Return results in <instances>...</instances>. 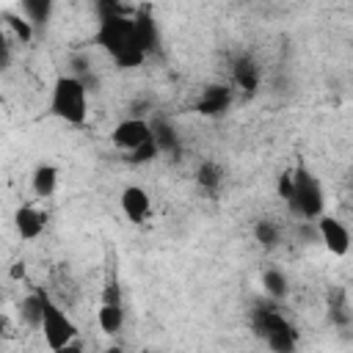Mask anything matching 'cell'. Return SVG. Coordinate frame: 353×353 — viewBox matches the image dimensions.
<instances>
[{"mask_svg":"<svg viewBox=\"0 0 353 353\" xmlns=\"http://www.w3.org/2000/svg\"><path fill=\"white\" fill-rule=\"evenodd\" d=\"M97 39H99V44L108 50V55H110L119 66H124V69L138 66V63L146 58V50H143L141 36H138L135 17H127L124 11H119V8H113V6H105V8H102Z\"/></svg>","mask_w":353,"mask_h":353,"instance_id":"obj_1","label":"cell"},{"mask_svg":"<svg viewBox=\"0 0 353 353\" xmlns=\"http://www.w3.org/2000/svg\"><path fill=\"white\" fill-rule=\"evenodd\" d=\"M50 113L66 124H85L88 119V85L77 74H61L50 91Z\"/></svg>","mask_w":353,"mask_h":353,"instance_id":"obj_2","label":"cell"},{"mask_svg":"<svg viewBox=\"0 0 353 353\" xmlns=\"http://www.w3.org/2000/svg\"><path fill=\"white\" fill-rule=\"evenodd\" d=\"M292 174V199H290V212L301 221H314L325 212V193H323V185L320 179L306 168V165H298Z\"/></svg>","mask_w":353,"mask_h":353,"instance_id":"obj_3","label":"cell"},{"mask_svg":"<svg viewBox=\"0 0 353 353\" xmlns=\"http://www.w3.org/2000/svg\"><path fill=\"white\" fill-rule=\"evenodd\" d=\"M39 331L44 334V342L50 350H72L77 347V323L66 314V309L61 303H55L47 292H44V312H41V325Z\"/></svg>","mask_w":353,"mask_h":353,"instance_id":"obj_4","label":"cell"},{"mask_svg":"<svg viewBox=\"0 0 353 353\" xmlns=\"http://www.w3.org/2000/svg\"><path fill=\"white\" fill-rule=\"evenodd\" d=\"M314 226H317V243H323L328 254L347 256V251H350V229L339 218L323 212L320 218H314Z\"/></svg>","mask_w":353,"mask_h":353,"instance_id":"obj_5","label":"cell"},{"mask_svg":"<svg viewBox=\"0 0 353 353\" xmlns=\"http://www.w3.org/2000/svg\"><path fill=\"white\" fill-rule=\"evenodd\" d=\"M152 138V127L146 119H138V116H130L124 121H119L110 132V141L121 149V152H132L138 149L141 143H146Z\"/></svg>","mask_w":353,"mask_h":353,"instance_id":"obj_6","label":"cell"},{"mask_svg":"<svg viewBox=\"0 0 353 353\" xmlns=\"http://www.w3.org/2000/svg\"><path fill=\"white\" fill-rule=\"evenodd\" d=\"M97 323L105 334H119L124 325V306H121V292L116 284H108L102 292V303L97 312Z\"/></svg>","mask_w":353,"mask_h":353,"instance_id":"obj_7","label":"cell"},{"mask_svg":"<svg viewBox=\"0 0 353 353\" xmlns=\"http://www.w3.org/2000/svg\"><path fill=\"white\" fill-rule=\"evenodd\" d=\"M119 204L130 223H146L152 215V196L141 185H127L119 196Z\"/></svg>","mask_w":353,"mask_h":353,"instance_id":"obj_8","label":"cell"},{"mask_svg":"<svg viewBox=\"0 0 353 353\" xmlns=\"http://www.w3.org/2000/svg\"><path fill=\"white\" fill-rule=\"evenodd\" d=\"M251 328H254V334L259 336V339H270L273 334H281V331H290L292 328V323L279 312V309H273V306H259V309H254V314H251Z\"/></svg>","mask_w":353,"mask_h":353,"instance_id":"obj_9","label":"cell"},{"mask_svg":"<svg viewBox=\"0 0 353 353\" xmlns=\"http://www.w3.org/2000/svg\"><path fill=\"white\" fill-rule=\"evenodd\" d=\"M47 226V215L33 207V204H22L17 212H14V229L22 240H36Z\"/></svg>","mask_w":353,"mask_h":353,"instance_id":"obj_10","label":"cell"},{"mask_svg":"<svg viewBox=\"0 0 353 353\" xmlns=\"http://www.w3.org/2000/svg\"><path fill=\"white\" fill-rule=\"evenodd\" d=\"M232 80H234V85H237L240 91L254 94V91L259 88L262 69L256 66V61H254L251 55H240V58H234V63H232Z\"/></svg>","mask_w":353,"mask_h":353,"instance_id":"obj_11","label":"cell"},{"mask_svg":"<svg viewBox=\"0 0 353 353\" xmlns=\"http://www.w3.org/2000/svg\"><path fill=\"white\" fill-rule=\"evenodd\" d=\"M229 105H232V88L229 85H210L201 91L196 110L204 116H221L229 110Z\"/></svg>","mask_w":353,"mask_h":353,"instance_id":"obj_12","label":"cell"},{"mask_svg":"<svg viewBox=\"0 0 353 353\" xmlns=\"http://www.w3.org/2000/svg\"><path fill=\"white\" fill-rule=\"evenodd\" d=\"M52 11H55V0H19V14L36 28V30H44L52 19Z\"/></svg>","mask_w":353,"mask_h":353,"instance_id":"obj_13","label":"cell"},{"mask_svg":"<svg viewBox=\"0 0 353 353\" xmlns=\"http://www.w3.org/2000/svg\"><path fill=\"white\" fill-rule=\"evenodd\" d=\"M58 182H61V171H58L52 163L36 165V171H33V176H30L33 193H36L39 199H50V196L58 190Z\"/></svg>","mask_w":353,"mask_h":353,"instance_id":"obj_14","label":"cell"},{"mask_svg":"<svg viewBox=\"0 0 353 353\" xmlns=\"http://www.w3.org/2000/svg\"><path fill=\"white\" fill-rule=\"evenodd\" d=\"M149 127H152V141H154L157 152H165V154L179 152V132L174 130L171 121H165V119H152Z\"/></svg>","mask_w":353,"mask_h":353,"instance_id":"obj_15","label":"cell"},{"mask_svg":"<svg viewBox=\"0 0 353 353\" xmlns=\"http://www.w3.org/2000/svg\"><path fill=\"white\" fill-rule=\"evenodd\" d=\"M41 312H44V290H33L28 292L22 301H19V320L28 325V328H36L41 325Z\"/></svg>","mask_w":353,"mask_h":353,"instance_id":"obj_16","label":"cell"},{"mask_svg":"<svg viewBox=\"0 0 353 353\" xmlns=\"http://www.w3.org/2000/svg\"><path fill=\"white\" fill-rule=\"evenodd\" d=\"M196 185H199L204 193L215 196V193L221 190V185H223V168H221L218 163H212V160H204V163L196 168Z\"/></svg>","mask_w":353,"mask_h":353,"instance_id":"obj_17","label":"cell"},{"mask_svg":"<svg viewBox=\"0 0 353 353\" xmlns=\"http://www.w3.org/2000/svg\"><path fill=\"white\" fill-rule=\"evenodd\" d=\"M262 287H265V292H268L273 301H284V298L290 295V279H287V273L279 270V268L262 270Z\"/></svg>","mask_w":353,"mask_h":353,"instance_id":"obj_18","label":"cell"},{"mask_svg":"<svg viewBox=\"0 0 353 353\" xmlns=\"http://www.w3.org/2000/svg\"><path fill=\"white\" fill-rule=\"evenodd\" d=\"M254 240L262 245V248H276L279 243H281V226L276 223V221H270V218H262V221H256L254 223Z\"/></svg>","mask_w":353,"mask_h":353,"instance_id":"obj_19","label":"cell"},{"mask_svg":"<svg viewBox=\"0 0 353 353\" xmlns=\"http://www.w3.org/2000/svg\"><path fill=\"white\" fill-rule=\"evenodd\" d=\"M0 19H3L0 25H6V28L14 33V39H17V41H25V44H28V41L33 39V33H36V28H33V25L19 14V11H6Z\"/></svg>","mask_w":353,"mask_h":353,"instance_id":"obj_20","label":"cell"},{"mask_svg":"<svg viewBox=\"0 0 353 353\" xmlns=\"http://www.w3.org/2000/svg\"><path fill=\"white\" fill-rule=\"evenodd\" d=\"M265 345L276 353H292L298 347V331L290 328V331H281V334H273L270 339H265Z\"/></svg>","mask_w":353,"mask_h":353,"instance_id":"obj_21","label":"cell"},{"mask_svg":"<svg viewBox=\"0 0 353 353\" xmlns=\"http://www.w3.org/2000/svg\"><path fill=\"white\" fill-rule=\"evenodd\" d=\"M160 152H157V146H154V141L149 138L146 143H141L138 149H132V152H127V160L130 163H135V165H141V163H149V160H154Z\"/></svg>","mask_w":353,"mask_h":353,"instance_id":"obj_22","label":"cell"},{"mask_svg":"<svg viewBox=\"0 0 353 353\" xmlns=\"http://www.w3.org/2000/svg\"><path fill=\"white\" fill-rule=\"evenodd\" d=\"M276 190H279V199H284V201L290 204V199H292V174H290V171H284V174L279 176Z\"/></svg>","mask_w":353,"mask_h":353,"instance_id":"obj_23","label":"cell"},{"mask_svg":"<svg viewBox=\"0 0 353 353\" xmlns=\"http://www.w3.org/2000/svg\"><path fill=\"white\" fill-rule=\"evenodd\" d=\"M298 234H301L303 243H317V226H314V221H301Z\"/></svg>","mask_w":353,"mask_h":353,"instance_id":"obj_24","label":"cell"},{"mask_svg":"<svg viewBox=\"0 0 353 353\" xmlns=\"http://www.w3.org/2000/svg\"><path fill=\"white\" fill-rule=\"evenodd\" d=\"M11 63V50L6 44V33H3V25H0V72H6Z\"/></svg>","mask_w":353,"mask_h":353,"instance_id":"obj_25","label":"cell"},{"mask_svg":"<svg viewBox=\"0 0 353 353\" xmlns=\"http://www.w3.org/2000/svg\"><path fill=\"white\" fill-rule=\"evenodd\" d=\"M11 276H14V279H19V276H25V265H22V262H17V265L11 268Z\"/></svg>","mask_w":353,"mask_h":353,"instance_id":"obj_26","label":"cell"},{"mask_svg":"<svg viewBox=\"0 0 353 353\" xmlns=\"http://www.w3.org/2000/svg\"><path fill=\"white\" fill-rule=\"evenodd\" d=\"M3 334H6V320L0 317V336H3Z\"/></svg>","mask_w":353,"mask_h":353,"instance_id":"obj_27","label":"cell"}]
</instances>
